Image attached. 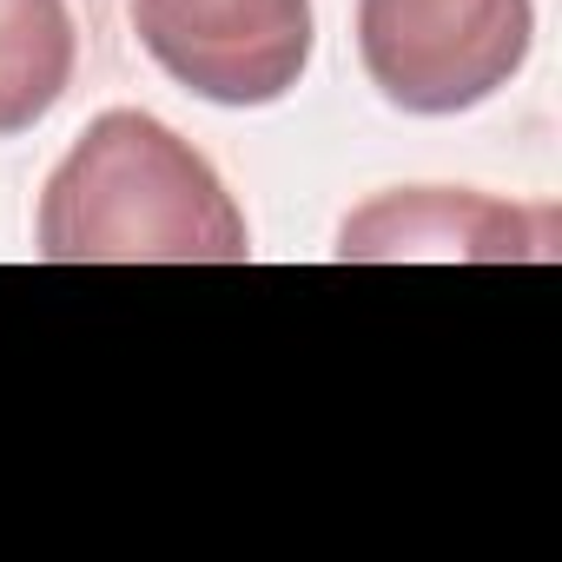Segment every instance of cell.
Wrapping results in <instances>:
<instances>
[{"instance_id": "obj_1", "label": "cell", "mask_w": 562, "mask_h": 562, "mask_svg": "<svg viewBox=\"0 0 562 562\" xmlns=\"http://www.w3.org/2000/svg\"><path fill=\"white\" fill-rule=\"evenodd\" d=\"M34 251L47 265H245L251 232L192 139L113 106L54 166Z\"/></svg>"}, {"instance_id": "obj_2", "label": "cell", "mask_w": 562, "mask_h": 562, "mask_svg": "<svg viewBox=\"0 0 562 562\" xmlns=\"http://www.w3.org/2000/svg\"><path fill=\"white\" fill-rule=\"evenodd\" d=\"M536 47V0H358V60L417 120L496 100Z\"/></svg>"}, {"instance_id": "obj_3", "label": "cell", "mask_w": 562, "mask_h": 562, "mask_svg": "<svg viewBox=\"0 0 562 562\" xmlns=\"http://www.w3.org/2000/svg\"><path fill=\"white\" fill-rule=\"evenodd\" d=\"M126 27L166 80L212 106H278L312 67V0H126Z\"/></svg>"}, {"instance_id": "obj_5", "label": "cell", "mask_w": 562, "mask_h": 562, "mask_svg": "<svg viewBox=\"0 0 562 562\" xmlns=\"http://www.w3.org/2000/svg\"><path fill=\"white\" fill-rule=\"evenodd\" d=\"M80 67L67 0H0V139L41 126Z\"/></svg>"}, {"instance_id": "obj_4", "label": "cell", "mask_w": 562, "mask_h": 562, "mask_svg": "<svg viewBox=\"0 0 562 562\" xmlns=\"http://www.w3.org/2000/svg\"><path fill=\"white\" fill-rule=\"evenodd\" d=\"M555 251H562V218L549 205H509L450 186L384 192L338 225L345 265H522Z\"/></svg>"}]
</instances>
